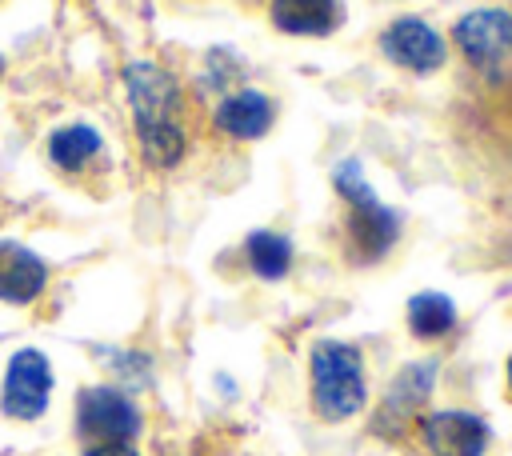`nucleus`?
I'll list each match as a JSON object with an SVG mask.
<instances>
[{
  "label": "nucleus",
  "mask_w": 512,
  "mask_h": 456,
  "mask_svg": "<svg viewBox=\"0 0 512 456\" xmlns=\"http://www.w3.org/2000/svg\"><path fill=\"white\" fill-rule=\"evenodd\" d=\"M124 92L132 108L136 144L148 168H176L188 152L184 128V88L180 80L160 68L156 60H128L124 64Z\"/></svg>",
  "instance_id": "f257e3e1"
},
{
  "label": "nucleus",
  "mask_w": 512,
  "mask_h": 456,
  "mask_svg": "<svg viewBox=\"0 0 512 456\" xmlns=\"http://www.w3.org/2000/svg\"><path fill=\"white\" fill-rule=\"evenodd\" d=\"M332 188L336 196L348 204V216H344V244H348V256L356 264H376L380 256L392 252V244L400 240V212L380 204L372 184L364 180V164L360 160H344L336 164L332 172Z\"/></svg>",
  "instance_id": "f03ea898"
},
{
  "label": "nucleus",
  "mask_w": 512,
  "mask_h": 456,
  "mask_svg": "<svg viewBox=\"0 0 512 456\" xmlns=\"http://www.w3.org/2000/svg\"><path fill=\"white\" fill-rule=\"evenodd\" d=\"M308 380H312V408L328 424H340V420L356 416L368 400L364 356H360L356 344L316 340L312 356H308Z\"/></svg>",
  "instance_id": "7ed1b4c3"
},
{
  "label": "nucleus",
  "mask_w": 512,
  "mask_h": 456,
  "mask_svg": "<svg viewBox=\"0 0 512 456\" xmlns=\"http://www.w3.org/2000/svg\"><path fill=\"white\" fill-rule=\"evenodd\" d=\"M52 360L40 348H16L4 364V380H0V412L16 424H32L48 412L52 404Z\"/></svg>",
  "instance_id": "20e7f679"
},
{
  "label": "nucleus",
  "mask_w": 512,
  "mask_h": 456,
  "mask_svg": "<svg viewBox=\"0 0 512 456\" xmlns=\"http://www.w3.org/2000/svg\"><path fill=\"white\" fill-rule=\"evenodd\" d=\"M144 416L120 384H88L76 392V436L84 444L100 440H136Z\"/></svg>",
  "instance_id": "39448f33"
},
{
  "label": "nucleus",
  "mask_w": 512,
  "mask_h": 456,
  "mask_svg": "<svg viewBox=\"0 0 512 456\" xmlns=\"http://www.w3.org/2000/svg\"><path fill=\"white\" fill-rule=\"evenodd\" d=\"M452 40L472 68H500L512 56V12L504 8H472L452 24Z\"/></svg>",
  "instance_id": "423d86ee"
},
{
  "label": "nucleus",
  "mask_w": 512,
  "mask_h": 456,
  "mask_svg": "<svg viewBox=\"0 0 512 456\" xmlns=\"http://www.w3.org/2000/svg\"><path fill=\"white\" fill-rule=\"evenodd\" d=\"M380 52H384L396 68H408V72H416V76H428V72H436V68L444 64L448 44H444V36H440L428 20H420V16H400V20H392V24L380 32Z\"/></svg>",
  "instance_id": "0eeeda50"
},
{
  "label": "nucleus",
  "mask_w": 512,
  "mask_h": 456,
  "mask_svg": "<svg viewBox=\"0 0 512 456\" xmlns=\"http://www.w3.org/2000/svg\"><path fill=\"white\" fill-rule=\"evenodd\" d=\"M432 388H436V360H412V364H404L392 376V384H388V392L380 400V416H376L372 428L380 436H400L416 420V412L428 404Z\"/></svg>",
  "instance_id": "6e6552de"
},
{
  "label": "nucleus",
  "mask_w": 512,
  "mask_h": 456,
  "mask_svg": "<svg viewBox=\"0 0 512 456\" xmlns=\"http://www.w3.org/2000/svg\"><path fill=\"white\" fill-rule=\"evenodd\" d=\"M488 436V424L464 408H440L420 420V440L432 456H484Z\"/></svg>",
  "instance_id": "1a4fd4ad"
},
{
  "label": "nucleus",
  "mask_w": 512,
  "mask_h": 456,
  "mask_svg": "<svg viewBox=\"0 0 512 456\" xmlns=\"http://www.w3.org/2000/svg\"><path fill=\"white\" fill-rule=\"evenodd\" d=\"M48 264L20 240H0V304L28 308L48 288Z\"/></svg>",
  "instance_id": "9d476101"
},
{
  "label": "nucleus",
  "mask_w": 512,
  "mask_h": 456,
  "mask_svg": "<svg viewBox=\"0 0 512 456\" xmlns=\"http://www.w3.org/2000/svg\"><path fill=\"white\" fill-rule=\"evenodd\" d=\"M44 156L60 176H88L104 156V136L88 120H68L48 132Z\"/></svg>",
  "instance_id": "9b49d317"
},
{
  "label": "nucleus",
  "mask_w": 512,
  "mask_h": 456,
  "mask_svg": "<svg viewBox=\"0 0 512 456\" xmlns=\"http://www.w3.org/2000/svg\"><path fill=\"white\" fill-rule=\"evenodd\" d=\"M272 116H276V108L260 88H240L216 104L212 124H216V132H224L232 140H260L272 128Z\"/></svg>",
  "instance_id": "f8f14e48"
},
{
  "label": "nucleus",
  "mask_w": 512,
  "mask_h": 456,
  "mask_svg": "<svg viewBox=\"0 0 512 456\" xmlns=\"http://www.w3.org/2000/svg\"><path fill=\"white\" fill-rule=\"evenodd\" d=\"M272 24L288 36H328L344 20L340 0H272Z\"/></svg>",
  "instance_id": "ddd939ff"
},
{
  "label": "nucleus",
  "mask_w": 512,
  "mask_h": 456,
  "mask_svg": "<svg viewBox=\"0 0 512 456\" xmlns=\"http://www.w3.org/2000/svg\"><path fill=\"white\" fill-rule=\"evenodd\" d=\"M456 324V304L444 292H416L408 300V328L420 340H440Z\"/></svg>",
  "instance_id": "4468645a"
},
{
  "label": "nucleus",
  "mask_w": 512,
  "mask_h": 456,
  "mask_svg": "<svg viewBox=\"0 0 512 456\" xmlns=\"http://www.w3.org/2000/svg\"><path fill=\"white\" fill-rule=\"evenodd\" d=\"M244 256H248V268L260 276V280H280L288 268H292V240L280 236V232H252L244 240Z\"/></svg>",
  "instance_id": "2eb2a0df"
},
{
  "label": "nucleus",
  "mask_w": 512,
  "mask_h": 456,
  "mask_svg": "<svg viewBox=\"0 0 512 456\" xmlns=\"http://www.w3.org/2000/svg\"><path fill=\"white\" fill-rule=\"evenodd\" d=\"M100 356H108V364H112V372H116L120 380H128V384H148V356H144V352H124V348L104 352V348H100Z\"/></svg>",
  "instance_id": "dca6fc26"
},
{
  "label": "nucleus",
  "mask_w": 512,
  "mask_h": 456,
  "mask_svg": "<svg viewBox=\"0 0 512 456\" xmlns=\"http://www.w3.org/2000/svg\"><path fill=\"white\" fill-rule=\"evenodd\" d=\"M80 456H140L136 440H100V444H84Z\"/></svg>",
  "instance_id": "f3484780"
},
{
  "label": "nucleus",
  "mask_w": 512,
  "mask_h": 456,
  "mask_svg": "<svg viewBox=\"0 0 512 456\" xmlns=\"http://www.w3.org/2000/svg\"><path fill=\"white\" fill-rule=\"evenodd\" d=\"M504 372H508V388H512V356H508V368Z\"/></svg>",
  "instance_id": "a211bd4d"
},
{
  "label": "nucleus",
  "mask_w": 512,
  "mask_h": 456,
  "mask_svg": "<svg viewBox=\"0 0 512 456\" xmlns=\"http://www.w3.org/2000/svg\"><path fill=\"white\" fill-rule=\"evenodd\" d=\"M0 76H4V56H0Z\"/></svg>",
  "instance_id": "6ab92c4d"
}]
</instances>
